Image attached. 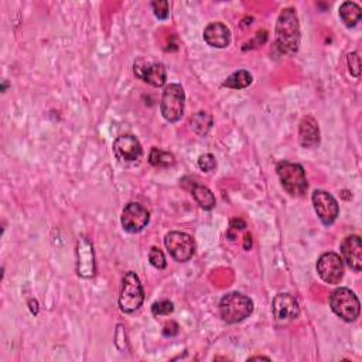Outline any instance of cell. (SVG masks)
Instances as JSON below:
<instances>
[{
  "label": "cell",
  "mask_w": 362,
  "mask_h": 362,
  "mask_svg": "<svg viewBox=\"0 0 362 362\" xmlns=\"http://www.w3.org/2000/svg\"><path fill=\"white\" fill-rule=\"evenodd\" d=\"M149 260L152 263V267H155L159 271H163L167 267V262H166L164 253L159 248H156V247H153L150 249V252H149Z\"/></svg>",
  "instance_id": "cb8c5ba5"
},
{
  "label": "cell",
  "mask_w": 362,
  "mask_h": 362,
  "mask_svg": "<svg viewBox=\"0 0 362 362\" xmlns=\"http://www.w3.org/2000/svg\"><path fill=\"white\" fill-rule=\"evenodd\" d=\"M276 45L283 54H295L300 45V21L295 8H286L276 21Z\"/></svg>",
  "instance_id": "6da1fadb"
},
{
  "label": "cell",
  "mask_w": 362,
  "mask_h": 362,
  "mask_svg": "<svg viewBox=\"0 0 362 362\" xmlns=\"http://www.w3.org/2000/svg\"><path fill=\"white\" fill-rule=\"evenodd\" d=\"M204 40L215 48H225L231 44V30L221 21L208 24L204 30Z\"/></svg>",
  "instance_id": "e0dca14e"
},
{
  "label": "cell",
  "mask_w": 362,
  "mask_h": 362,
  "mask_svg": "<svg viewBox=\"0 0 362 362\" xmlns=\"http://www.w3.org/2000/svg\"><path fill=\"white\" fill-rule=\"evenodd\" d=\"M133 72L139 80L155 88H160L166 84V67L160 61L152 60L150 57L137 58L133 64Z\"/></svg>",
  "instance_id": "52a82bcc"
},
{
  "label": "cell",
  "mask_w": 362,
  "mask_h": 362,
  "mask_svg": "<svg viewBox=\"0 0 362 362\" xmlns=\"http://www.w3.org/2000/svg\"><path fill=\"white\" fill-rule=\"evenodd\" d=\"M164 245L170 256L181 263L188 262L196 253L194 239L184 232H168L164 238Z\"/></svg>",
  "instance_id": "ba28073f"
},
{
  "label": "cell",
  "mask_w": 362,
  "mask_h": 362,
  "mask_svg": "<svg viewBox=\"0 0 362 362\" xmlns=\"http://www.w3.org/2000/svg\"><path fill=\"white\" fill-rule=\"evenodd\" d=\"M272 311L278 321L286 323V321H292L299 317L300 306L296 297L292 296L291 293H279L273 299Z\"/></svg>",
  "instance_id": "4fadbf2b"
},
{
  "label": "cell",
  "mask_w": 362,
  "mask_h": 362,
  "mask_svg": "<svg viewBox=\"0 0 362 362\" xmlns=\"http://www.w3.org/2000/svg\"><path fill=\"white\" fill-rule=\"evenodd\" d=\"M348 67H350V72L351 76L354 77H359V71H361V60L358 53H351L348 54Z\"/></svg>",
  "instance_id": "4316f807"
},
{
  "label": "cell",
  "mask_w": 362,
  "mask_h": 362,
  "mask_svg": "<svg viewBox=\"0 0 362 362\" xmlns=\"http://www.w3.org/2000/svg\"><path fill=\"white\" fill-rule=\"evenodd\" d=\"M30 308H32V313H34V315H37L38 307H37V302H36V300H32V302H30Z\"/></svg>",
  "instance_id": "f1b7e54d"
},
{
  "label": "cell",
  "mask_w": 362,
  "mask_h": 362,
  "mask_svg": "<svg viewBox=\"0 0 362 362\" xmlns=\"http://www.w3.org/2000/svg\"><path fill=\"white\" fill-rule=\"evenodd\" d=\"M255 359H268L269 361L268 357H252V358H249V361H255Z\"/></svg>",
  "instance_id": "4dcf8cb0"
},
{
  "label": "cell",
  "mask_w": 362,
  "mask_h": 362,
  "mask_svg": "<svg viewBox=\"0 0 362 362\" xmlns=\"http://www.w3.org/2000/svg\"><path fill=\"white\" fill-rule=\"evenodd\" d=\"M163 334L166 337H174L179 334V324L176 321H170V323H167L163 328Z\"/></svg>",
  "instance_id": "83f0119b"
},
{
  "label": "cell",
  "mask_w": 362,
  "mask_h": 362,
  "mask_svg": "<svg viewBox=\"0 0 362 362\" xmlns=\"http://www.w3.org/2000/svg\"><path fill=\"white\" fill-rule=\"evenodd\" d=\"M317 272L323 282L337 284L344 276V263L339 253L326 252L317 260Z\"/></svg>",
  "instance_id": "9c48e42d"
},
{
  "label": "cell",
  "mask_w": 362,
  "mask_h": 362,
  "mask_svg": "<svg viewBox=\"0 0 362 362\" xmlns=\"http://www.w3.org/2000/svg\"><path fill=\"white\" fill-rule=\"evenodd\" d=\"M252 74L247 69H239L236 72H234L232 76H229L223 87H227V88H231V89H244V88H248L251 84H252Z\"/></svg>",
  "instance_id": "44dd1931"
},
{
  "label": "cell",
  "mask_w": 362,
  "mask_h": 362,
  "mask_svg": "<svg viewBox=\"0 0 362 362\" xmlns=\"http://www.w3.org/2000/svg\"><path fill=\"white\" fill-rule=\"evenodd\" d=\"M330 307L337 316L347 323H352L359 317V300L357 295L347 287H340L331 293Z\"/></svg>",
  "instance_id": "277c9868"
},
{
  "label": "cell",
  "mask_w": 362,
  "mask_h": 362,
  "mask_svg": "<svg viewBox=\"0 0 362 362\" xmlns=\"http://www.w3.org/2000/svg\"><path fill=\"white\" fill-rule=\"evenodd\" d=\"M144 300V291L139 276L135 272H128L122 279V289H120L119 307L126 315H132L140 308Z\"/></svg>",
  "instance_id": "5b68a950"
},
{
  "label": "cell",
  "mask_w": 362,
  "mask_h": 362,
  "mask_svg": "<svg viewBox=\"0 0 362 362\" xmlns=\"http://www.w3.org/2000/svg\"><path fill=\"white\" fill-rule=\"evenodd\" d=\"M113 153L122 161H136L142 157L143 149L139 139L132 133H125L113 142Z\"/></svg>",
  "instance_id": "7c38bea8"
},
{
  "label": "cell",
  "mask_w": 362,
  "mask_h": 362,
  "mask_svg": "<svg viewBox=\"0 0 362 362\" xmlns=\"http://www.w3.org/2000/svg\"><path fill=\"white\" fill-rule=\"evenodd\" d=\"M77 256H78V275L84 279H92L96 273L95 252L91 240L81 235L77 240Z\"/></svg>",
  "instance_id": "5bb4252c"
},
{
  "label": "cell",
  "mask_w": 362,
  "mask_h": 362,
  "mask_svg": "<svg viewBox=\"0 0 362 362\" xmlns=\"http://www.w3.org/2000/svg\"><path fill=\"white\" fill-rule=\"evenodd\" d=\"M190 191H191V194L192 197H194V200L197 201V204L205 210V211H211L216 201H215V196L212 194V191L203 185V184H197V183H192L191 187H190Z\"/></svg>",
  "instance_id": "ac0fdd59"
},
{
  "label": "cell",
  "mask_w": 362,
  "mask_h": 362,
  "mask_svg": "<svg viewBox=\"0 0 362 362\" xmlns=\"http://www.w3.org/2000/svg\"><path fill=\"white\" fill-rule=\"evenodd\" d=\"M199 167L201 168V170H203L204 173H210V172H212L214 168L216 167V160H215L214 155H211V153L201 155V156L199 157Z\"/></svg>",
  "instance_id": "484cf974"
},
{
  "label": "cell",
  "mask_w": 362,
  "mask_h": 362,
  "mask_svg": "<svg viewBox=\"0 0 362 362\" xmlns=\"http://www.w3.org/2000/svg\"><path fill=\"white\" fill-rule=\"evenodd\" d=\"M340 19L347 27H354L362 17V9L354 2H344L340 6Z\"/></svg>",
  "instance_id": "d6986e66"
},
{
  "label": "cell",
  "mask_w": 362,
  "mask_h": 362,
  "mask_svg": "<svg viewBox=\"0 0 362 362\" xmlns=\"http://www.w3.org/2000/svg\"><path fill=\"white\" fill-rule=\"evenodd\" d=\"M253 311V302L251 297L231 292L220 302V316L227 324H238L248 319Z\"/></svg>",
  "instance_id": "7a4b0ae2"
},
{
  "label": "cell",
  "mask_w": 362,
  "mask_h": 362,
  "mask_svg": "<svg viewBox=\"0 0 362 362\" xmlns=\"http://www.w3.org/2000/svg\"><path fill=\"white\" fill-rule=\"evenodd\" d=\"M174 311V304L170 300H160L153 303L152 306V313L155 317H161V316H170Z\"/></svg>",
  "instance_id": "603a6c76"
},
{
  "label": "cell",
  "mask_w": 362,
  "mask_h": 362,
  "mask_svg": "<svg viewBox=\"0 0 362 362\" xmlns=\"http://www.w3.org/2000/svg\"><path fill=\"white\" fill-rule=\"evenodd\" d=\"M251 248V235L247 234L245 236V249H249Z\"/></svg>",
  "instance_id": "f546056e"
},
{
  "label": "cell",
  "mask_w": 362,
  "mask_h": 362,
  "mask_svg": "<svg viewBox=\"0 0 362 362\" xmlns=\"http://www.w3.org/2000/svg\"><path fill=\"white\" fill-rule=\"evenodd\" d=\"M341 253L347 267L354 272H361L362 269V242L359 235H350L344 238L341 244Z\"/></svg>",
  "instance_id": "9a60e30c"
},
{
  "label": "cell",
  "mask_w": 362,
  "mask_h": 362,
  "mask_svg": "<svg viewBox=\"0 0 362 362\" xmlns=\"http://www.w3.org/2000/svg\"><path fill=\"white\" fill-rule=\"evenodd\" d=\"M299 140L306 149H315L320 144V128L317 120L307 115L300 120L299 125Z\"/></svg>",
  "instance_id": "2e32d148"
},
{
  "label": "cell",
  "mask_w": 362,
  "mask_h": 362,
  "mask_svg": "<svg viewBox=\"0 0 362 362\" xmlns=\"http://www.w3.org/2000/svg\"><path fill=\"white\" fill-rule=\"evenodd\" d=\"M212 124H214L212 116L207 112H203V111L197 112L196 115H192L190 119L191 129L200 136H205L210 132V129L212 128Z\"/></svg>",
  "instance_id": "ffe728a7"
},
{
  "label": "cell",
  "mask_w": 362,
  "mask_h": 362,
  "mask_svg": "<svg viewBox=\"0 0 362 362\" xmlns=\"http://www.w3.org/2000/svg\"><path fill=\"white\" fill-rule=\"evenodd\" d=\"M276 172L280 179V183L292 197H303L307 191V179L303 166L292 161H279L276 166Z\"/></svg>",
  "instance_id": "3957f363"
},
{
  "label": "cell",
  "mask_w": 362,
  "mask_h": 362,
  "mask_svg": "<svg viewBox=\"0 0 362 362\" xmlns=\"http://www.w3.org/2000/svg\"><path fill=\"white\" fill-rule=\"evenodd\" d=\"M150 221V214L139 203H129L120 216V223L126 232L137 234L148 227Z\"/></svg>",
  "instance_id": "8fae6325"
},
{
  "label": "cell",
  "mask_w": 362,
  "mask_h": 362,
  "mask_svg": "<svg viewBox=\"0 0 362 362\" xmlns=\"http://www.w3.org/2000/svg\"><path fill=\"white\" fill-rule=\"evenodd\" d=\"M311 199L320 221L327 227L332 225L340 214V207L337 200L324 190H316L313 192Z\"/></svg>",
  "instance_id": "30bf717a"
},
{
  "label": "cell",
  "mask_w": 362,
  "mask_h": 362,
  "mask_svg": "<svg viewBox=\"0 0 362 362\" xmlns=\"http://www.w3.org/2000/svg\"><path fill=\"white\" fill-rule=\"evenodd\" d=\"M185 93L180 84L167 85L163 91L160 111L163 117L170 124H176L184 115Z\"/></svg>",
  "instance_id": "8992f818"
},
{
  "label": "cell",
  "mask_w": 362,
  "mask_h": 362,
  "mask_svg": "<svg viewBox=\"0 0 362 362\" xmlns=\"http://www.w3.org/2000/svg\"><path fill=\"white\" fill-rule=\"evenodd\" d=\"M149 161L155 167H170L176 164V157L170 152H164L161 149L153 148L149 156Z\"/></svg>",
  "instance_id": "7402d4cb"
},
{
  "label": "cell",
  "mask_w": 362,
  "mask_h": 362,
  "mask_svg": "<svg viewBox=\"0 0 362 362\" xmlns=\"http://www.w3.org/2000/svg\"><path fill=\"white\" fill-rule=\"evenodd\" d=\"M152 8L155 16L160 20H166L168 17V13H170V5H168L167 0H156V2H152Z\"/></svg>",
  "instance_id": "d4e9b609"
}]
</instances>
